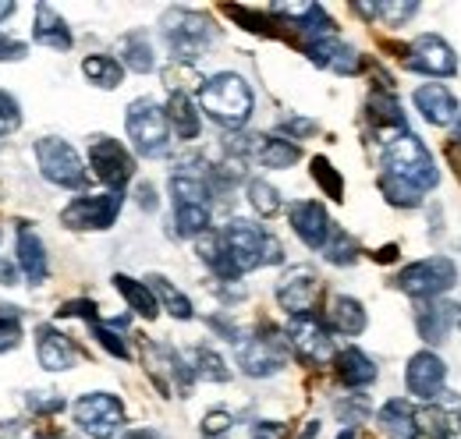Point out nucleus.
<instances>
[{
    "instance_id": "obj_1",
    "label": "nucleus",
    "mask_w": 461,
    "mask_h": 439,
    "mask_svg": "<svg viewBox=\"0 0 461 439\" xmlns=\"http://www.w3.org/2000/svg\"><path fill=\"white\" fill-rule=\"evenodd\" d=\"M252 107H256L252 85L238 71H221L199 85V110L210 121H217L221 128H234V131L245 128L252 117Z\"/></svg>"
},
{
    "instance_id": "obj_2",
    "label": "nucleus",
    "mask_w": 461,
    "mask_h": 439,
    "mask_svg": "<svg viewBox=\"0 0 461 439\" xmlns=\"http://www.w3.org/2000/svg\"><path fill=\"white\" fill-rule=\"evenodd\" d=\"M160 36L167 43L177 64H192L210 50V43L217 40V25L210 14L192 11V7H171L160 18Z\"/></svg>"
},
{
    "instance_id": "obj_3",
    "label": "nucleus",
    "mask_w": 461,
    "mask_h": 439,
    "mask_svg": "<svg viewBox=\"0 0 461 439\" xmlns=\"http://www.w3.org/2000/svg\"><path fill=\"white\" fill-rule=\"evenodd\" d=\"M224 241H228L230 259H234L241 276L249 270H259V266H281L285 263V245L267 227H259L256 220L234 217L224 227Z\"/></svg>"
},
{
    "instance_id": "obj_4",
    "label": "nucleus",
    "mask_w": 461,
    "mask_h": 439,
    "mask_svg": "<svg viewBox=\"0 0 461 439\" xmlns=\"http://www.w3.org/2000/svg\"><path fill=\"white\" fill-rule=\"evenodd\" d=\"M384 174H391V177H398L404 184L419 188L422 195L440 184V166L433 164L429 149H426L422 139L411 135V131H404L394 142L384 146Z\"/></svg>"
},
{
    "instance_id": "obj_5",
    "label": "nucleus",
    "mask_w": 461,
    "mask_h": 439,
    "mask_svg": "<svg viewBox=\"0 0 461 439\" xmlns=\"http://www.w3.org/2000/svg\"><path fill=\"white\" fill-rule=\"evenodd\" d=\"M234 347H238V369L249 380L277 376L288 365V336L274 327H259L252 336H241Z\"/></svg>"
},
{
    "instance_id": "obj_6",
    "label": "nucleus",
    "mask_w": 461,
    "mask_h": 439,
    "mask_svg": "<svg viewBox=\"0 0 461 439\" xmlns=\"http://www.w3.org/2000/svg\"><path fill=\"white\" fill-rule=\"evenodd\" d=\"M124 128H128V139H131L139 157H149V160L167 157V149H171V124H167V113H164V107L157 100H149V96L135 100L128 107V113H124Z\"/></svg>"
},
{
    "instance_id": "obj_7",
    "label": "nucleus",
    "mask_w": 461,
    "mask_h": 439,
    "mask_svg": "<svg viewBox=\"0 0 461 439\" xmlns=\"http://www.w3.org/2000/svg\"><path fill=\"white\" fill-rule=\"evenodd\" d=\"M394 283H398L402 294L415 298V301L444 298V294L458 283V266H455V259H447V255H429V259H419V263L404 266Z\"/></svg>"
},
{
    "instance_id": "obj_8",
    "label": "nucleus",
    "mask_w": 461,
    "mask_h": 439,
    "mask_svg": "<svg viewBox=\"0 0 461 439\" xmlns=\"http://www.w3.org/2000/svg\"><path fill=\"white\" fill-rule=\"evenodd\" d=\"M71 418L89 439H114L124 429V404L114 393L96 390L71 404Z\"/></svg>"
},
{
    "instance_id": "obj_9",
    "label": "nucleus",
    "mask_w": 461,
    "mask_h": 439,
    "mask_svg": "<svg viewBox=\"0 0 461 439\" xmlns=\"http://www.w3.org/2000/svg\"><path fill=\"white\" fill-rule=\"evenodd\" d=\"M32 153H36L40 174L50 184H58V188H82L86 184V164L71 142H64L58 135H47L32 146Z\"/></svg>"
},
{
    "instance_id": "obj_10",
    "label": "nucleus",
    "mask_w": 461,
    "mask_h": 439,
    "mask_svg": "<svg viewBox=\"0 0 461 439\" xmlns=\"http://www.w3.org/2000/svg\"><path fill=\"white\" fill-rule=\"evenodd\" d=\"M124 192H104V195H78L60 210V223L71 230H111L121 217Z\"/></svg>"
},
{
    "instance_id": "obj_11",
    "label": "nucleus",
    "mask_w": 461,
    "mask_h": 439,
    "mask_svg": "<svg viewBox=\"0 0 461 439\" xmlns=\"http://www.w3.org/2000/svg\"><path fill=\"white\" fill-rule=\"evenodd\" d=\"M285 336H288V347L302 358V362H309V365H330L334 362V329L327 327L316 312L312 316H298V319H291L288 329H285Z\"/></svg>"
},
{
    "instance_id": "obj_12",
    "label": "nucleus",
    "mask_w": 461,
    "mask_h": 439,
    "mask_svg": "<svg viewBox=\"0 0 461 439\" xmlns=\"http://www.w3.org/2000/svg\"><path fill=\"white\" fill-rule=\"evenodd\" d=\"M320 294H323L320 273H316L312 266H305V263L285 270V276L277 280V305L288 312L291 319L312 316L316 305H320Z\"/></svg>"
},
{
    "instance_id": "obj_13",
    "label": "nucleus",
    "mask_w": 461,
    "mask_h": 439,
    "mask_svg": "<svg viewBox=\"0 0 461 439\" xmlns=\"http://www.w3.org/2000/svg\"><path fill=\"white\" fill-rule=\"evenodd\" d=\"M89 166L96 181L107 184V192H124V184L135 177V157L111 135H96L89 146Z\"/></svg>"
},
{
    "instance_id": "obj_14",
    "label": "nucleus",
    "mask_w": 461,
    "mask_h": 439,
    "mask_svg": "<svg viewBox=\"0 0 461 439\" xmlns=\"http://www.w3.org/2000/svg\"><path fill=\"white\" fill-rule=\"evenodd\" d=\"M404 67L415 71V75H429V78H455L458 75V54L444 36L426 32L408 47Z\"/></svg>"
},
{
    "instance_id": "obj_15",
    "label": "nucleus",
    "mask_w": 461,
    "mask_h": 439,
    "mask_svg": "<svg viewBox=\"0 0 461 439\" xmlns=\"http://www.w3.org/2000/svg\"><path fill=\"white\" fill-rule=\"evenodd\" d=\"M444 380H447V365H444V358L437 354V351H415L411 358H408V369H404V386H408V393L415 397V400H422V404H433V400H440L444 397Z\"/></svg>"
},
{
    "instance_id": "obj_16",
    "label": "nucleus",
    "mask_w": 461,
    "mask_h": 439,
    "mask_svg": "<svg viewBox=\"0 0 461 439\" xmlns=\"http://www.w3.org/2000/svg\"><path fill=\"white\" fill-rule=\"evenodd\" d=\"M288 220H291V230L298 234V241H302V245H309V248H316V252H323V248H327L334 223H330V213L323 210V202L298 199V202H291Z\"/></svg>"
},
{
    "instance_id": "obj_17",
    "label": "nucleus",
    "mask_w": 461,
    "mask_h": 439,
    "mask_svg": "<svg viewBox=\"0 0 461 439\" xmlns=\"http://www.w3.org/2000/svg\"><path fill=\"white\" fill-rule=\"evenodd\" d=\"M305 54H309V60H312L316 67H327V71H334V75H358V71H362V54H358L351 43H345L338 32L305 43Z\"/></svg>"
},
{
    "instance_id": "obj_18",
    "label": "nucleus",
    "mask_w": 461,
    "mask_h": 439,
    "mask_svg": "<svg viewBox=\"0 0 461 439\" xmlns=\"http://www.w3.org/2000/svg\"><path fill=\"white\" fill-rule=\"evenodd\" d=\"M366 117H369V124L376 128V135H380L384 146L408 131V117H404L402 103L394 100L391 89H373V93H369V100H366Z\"/></svg>"
},
{
    "instance_id": "obj_19",
    "label": "nucleus",
    "mask_w": 461,
    "mask_h": 439,
    "mask_svg": "<svg viewBox=\"0 0 461 439\" xmlns=\"http://www.w3.org/2000/svg\"><path fill=\"white\" fill-rule=\"evenodd\" d=\"M455 323H458V305H451V301H444V298L415 301V329H419V336H422L429 347L444 344Z\"/></svg>"
},
{
    "instance_id": "obj_20",
    "label": "nucleus",
    "mask_w": 461,
    "mask_h": 439,
    "mask_svg": "<svg viewBox=\"0 0 461 439\" xmlns=\"http://www.w3.org/2000/svg\"><path fill=\"white\" fill-rule=\"evenodd\" d=\"M14 252H18V270L25 273V280L32 287H40L47 280V273H50V259H47V245H43L40 230H32L29 223H18Z\"/></svg>"
},
{
    "instance_id": "obj_21",
    "label": "nucleus",
    "mask_w": 461,
    "mask_h": 439,
    "mask_svg": "<svg viewBox=\"0 0 461 439\" xmlns=\"http://www.w3.org/2000/svg\"><path fill=\"white\" fill-rule=\"evenodd\" d=\"M411 100H415V110H419L433 128H447V124H455L461 117V107H458V100H455V93H451L447 85H440V82L419 85Z\"/></svg>"
},
{
    "instance_id": "obj_22",
    "label": "nucleus",
    "mask_w": 461,
    "mask_h": 439,
    "mask_svg": "<svg viewBox=\"0 0 461 439\" xmlns=\"http://www.w3.org/2000/svg\"><path fill=\"white\" fill-rule=\"evenodd\" d=\"M36 358L47 372H68L75 369L78 362V347L54 327H40L36 329Z\"/></svg>"
},
{
    "instance_id": "obj_23",
    "label": "nucleus",
    "mask_w": 461,
    "mask_h": 439,
    "mask_svg": "<svg viewBox=\"0 0 461 439\" xmlns=\"http://www.w3.org/2000/svg\"><path fill=\"white\" fill-rule=\"evenodd\" d=\"M195 252H199V259L210 266V273L217 276L221 283H238V280H241L234 259H230L228 241H224V230H213V227H210L206 234H199V237H195Z\"/></svg>"
},
{
    "instance_id": "obj_24",
    "label": "nucleus",
    "mask_w": 461,
    "mask_h": 439,
    "mask_svg": "<svg viewBox=\"0 0 461 439\" xmlns=\"http://www.w3.org/2000/svg\"><path fill=\"white\" fill-rule=\"evenodd\" d=\"M330 365H334L338 383L348 386V390H362V386L376 383V362L362 347H341Z\"/></svg>"
},
{
    "instance_id": "obj_25",
    "label": "nucleus",
    "mask_w": 461,
    "mask_h": 439,
    "mask_svg": "<svg viewBox=\"0 0 461 439\" xmlns=\"http://www.w3.org/2000/svg\"><path fill=\"white\" fill-rule=\"evenodd\" d=\"M32 40L40 47H50V50H71L75 47V36H71V25L58 14V7L50 4H40L36 7V22H32Z\"/></svg>"
},
{
    "instance_id": "obj_26",
    "label": "nucleus",
    "mask_w": 461,
    "mask_h": 439,
    "mask_svg": "<svg viewBox=\"0 0 461 439\" xmlns=\"http://www.w3.org/2000/svg\"><path fill=\"white\" fill-rule=\"evenodd\" d=\"M327 327L341 336H358L362 329L369 327V316H366V305L351 294H334L330 298V309H327Z\"/></svg>"
},
{
    "instance_id": "obj_27",
    "label": "nucleus",
    "mask_w": 461,
    "mask_h": 439,
    "mask_svg": "<svg viewBox=\"0 0 461 439\" xmlns=\"http://www.w3.org/2000/svg\"><path fill=\"white\" fill-rule=\"evenodd\" d=\"M164 113H167V124H171L174 139H181V142H195V139H199V131H203V117H199V107L192 103L188 93H171V100H167Z\"/></svg>"
},
{
    "instance_id": "obj_28",
    "label": "nucleus",
    "mask_w": 461,
    "mask_h": 439,
    "mask_svg": "<svg viewBox=\"0 0 461 439\" xmlns=\"http://www.w3.org/2000/svg\"><path fill=\"white\" fill-rule=\"evenodd\" d=\"M252 157L267 170H288L302 160V149L285 135H256V153Z\"/></svg>"
},
{
    "instance_id": "obj_29",
    "label": "nucleus",
    "mask_w": 461,
    "mask_h": 439,
    "mask_svg": "<svg viewBox=\"0 0 461 439\" xmlns=\"http://www.w3.org/2000/svg\"><path fill=\"white\" fill-rule=\"evenodd\" d=\"M415 418H419V411H415V404L404 400V397H391V400L380 408V429H384L391 439L415 436V429H419Z\"/></svg>"
},
{
    "instance_id": "obj_30",
    "label": "nucleus",
    "mask_w": 461,
    "mask_h": 439,
    "mask_svg": "<svg viewBox=\"0 0 461 439\" xmlns=\"http://www.w3.org/2000/svg\"><path fill=\"white\" fill-rule=\"evenodd\" d=\"M171 199H174V206H210L213 192H210V184H206V174H203V170H174Z\"/></svg>"
},
{
    "instance_id": "obj_31",
    "label": "nucleus",
    "mask_w": 461,
    "mask_h": 439,
    "mask_svg": "<svg viewBox=\"0 0 461 439\" xmlns=\"http://www.w3.org/2000/svg\"><path fill=\"white\" fill-rule=\"evenodd\" d=\"M114 287L117 294L131 305V312H139L142 319H157L160 316V305H157V294L149 291V283H142V280H135L128 273H114Z\"/></svg>"
},
{
    "instance_id": "obj_32",
    "label": "nucleus",
    "mask_w": 461,
    "mask_h": 439,
    "mask_svg": "<svg viewBox=\"0 0 461 439\" xmlns=\"http://www.w3.org/2000/svg\"><path fill=\"white\" fill-rule=\"evenodd\" d=\"M121 67H128L135 75H149L157 67V54H153V43L146 32H128L121 40Z\"/></svg>"
},
{
    "instance_id": "obj_33",
    "label": "nucleus",
    "mask_w": 461,
    "mask_h": 439,
    "mask_svg": "<svg viewBox=\"0 0 461 439\" xmlns=\"http://www.w3.org/2000/svg\"><path fill=\"white\" fill-rule=\"evenodd\" d=\"M185 362H188V369H192L195 380H206V383H228L230 380L228 362L213 347H192Z\"/></svg>"
},
{
    "instance_id": "obj_34",
    "label": "nucleus",
    "mask_w": 461,
    "mask_h": 439,
    "mask_svg": "<svg viewBox=\"0 0 461 439\" xmlns=\"http://www.w3.org/2000/svg\"><path fill=\"white\" fill-rule=\"evenodd\" d=\"M82 75L96 85V89H117L121 82H124V67H121V60L117 57H107V54H93L82 60Z\"/></svg>"
},
{
    "instance_id": "obj_35",
    "label": "nucleus",
    "mask_w": 461,
    "mask_h": 439,
    "mask_svg": "<svg viewBox=\"0 0 461 439\" xmlns=\"http://www.w3.org/2000/svg\"><path fill=\"white\" fill-rule=\"evenodd\" d=\"M149 291L157 294V305H160V309H167L174 319H192V316H195V309H192L188 294H181L167 276H160V273L149 276Z\"/></svg>"
},
{
    "instance_id": "obj_36",
    "label": "nucleus",
    "mask_w": 461,
    "mask_h": 439,
    "mask_svg": "<svg viewBox=\"0 0 461 439\" xmlns=\"http://www.w3.org/2000/svg\"><path fill=\"white\" fill-rule=\"evenodd\" d=\"M245 199H249V206L259 213V217H277L281 213V192L270 184V181H263V177H252L249 184H245Z\"/></svg>"
},
{
    "instance_id": "obj_37",
    "label": "nucleus",
    "mask_w": 461,
    "mask_h": 439,
    "mask_svg": "<svg viewBox=\"0 0 461 439\" xmlns=\"http://www.w3.org/2000/svg\"><path fill=\"white\" fill-rule=\"evenodd\" d=\"M210 206H174V234L177 237H199L210 230Z\"/></svg>"
},
{
    "instance_id": "obj_38",
    "label": "nucleus",
    "mask_w": 461,
    "mask_h": 439,
    "mask_svg": "<svg viewBox=\"0 0 461 439\" xmlns=\"http://www.w3.org/2000/svg\"><path fill=\"white\" fill-rule=\"evenodd\" d=\"M358 252H362V245L348 234L345 227H334V230H330V241H327V248H323V259L334 263V266H351V263L358 259Z\"/></svg>"
},
{
    "instance_id": "obj_39",
    "label": "nucleus",
    "mask_w": 461,
    "mask_h": 439,
    "mask_svg": "<svg viewBox=\"0 0 461 439\" xmlns=\"http://www.w3.org/2000/svg\"><path fill=\"white\" fill-rule=\"evenodd\" d=\"M380 192H384V199H387L391 206H398V210H415V206H422V192L411 188V184H404V181H398V177H391V174H380Z\"/></svg>"
},
{
    "instance_id": "obj_40",
    "label": "nucleus",
    "mask_w": 461,
    "mask_h": 439,
    "mask_svg": "<svg viewBox=\"0 0 461 439\" xmlns=\"http://www.w3.org/2000/svg\"><path fill=\"white\" fill-rule=\"evenodd\" d=\"M309 170H312V181H316L334 202L345 199V177L334 170V164H330L327 157H312V166H309Z\"/></svg>"
},
{
    "instance_id": "obj_41",
    "label": "nucleus",
    "mask_w": 461,
    "mask_h": 439,
    "mask_svg": "<svg viewBox=\"0 0 461 439\" xmlns=\"http://www.w3.org/2000/svg\"><path fill=\"white\" fill-rule=\"evenodd\" d=\"M380 7V14L376 18H384L391 29H402V25H408L422 7L415 4V0H384V4H376Z\"/></svg>"
},
{
    "instance_id": "obj_42",
    "label": "nucleus",
    "mask_w": 461,
    "mask_h": 439,
    "mask_svg": "<svg viewBox=\"0 0 461 439\" xmlns=\"http://www.w3.org/2000/svg\"><path fill=\"white\" fill-rule=\"evenodd\" d=\"M369 411H373V404H369V397L366 393H351L345 400H338L334 404V415L345 422V426H358V422H366L369 418Z\"/></svg>"
},
{
    "instance_id": "obj_43",
    "label": "nucleus",
    "mask_w": 461,
    "mask_h": 439,
    "mask_svg": "<svg viewBox=\"0 0 461 439\" xmlns=\"http://www.w3.org/2000/svg\"><path fill=\"white\" fill-rule=\"evenodd\" d=\"M18 128H22V107H18V100H14L11 93L0 89V146H4V139L14 135Z\"/></svg>"
},
{
    "instance_id": "obj_44",
    "label": "nucleus",
    "mask_w": 461,
    "mask_h": 439,
    "mask_svg": "<svg viewBox=\"0 0 461 439\" xmlns=\"http://www.w3.org/2000/svg\"><path fill=\"white\" fill-rule=\"evenodd\" d=\"M18 319H22V312H11V309L0 305V354L18 347V340H22V323Z\"/></svg>"
},
{
    "instance_id": "obj_45",
    "label": "nucleus",
    "mask_w": 461,
    "mask_h": 439,
    "mask_svg": "<svg viewBox=\"0 0 461 439\" xmlns=\"http://www.w3.org/2000/svg\"><path fill=\"white\" fill-rule=\"evenodd\" d=\"M89 329H93V336L100 340V347H104L107 354H114V358H128V354H131L128 344H124V336H121L111 323H107V327H104V323H93Z\"/></svg>"
},
{
    "instance_id": "obj_46",
    "label": "nucleus",
    "mask_w": 461,
    "mask_h": 439,
    "mask_svg": "<svg viewBox=\"0 0 461 439\" xmlns=\"http://www.w3.org/2000/svg\"><path fill=\"white\" fill-rule=\"evenodd\" d=\"M234 429V415L224 411V408H213V411H206V418H203V439H224Z\"/></svg>"
},
{
    "instance_id": "obj_47",
    "label": "nucleus",
    "mask_w": 461,
    "mask_h": 439,
    "mask_svg": "<svg viewBox=\"0 0 461 439\" xmlns=\"http://www.w3.org/2000/svg\"><path fill=\"white\" fill-rule=\"evenodd\" d=\"M60 319H86L89 327L93 323H100V309H96V301H89V298H75V301H64L58 309Z\"/></svg>"
},
{
    "instance_id": "obj_48",
    "label": "nucleus",
    "mask_w": 461,
    "mask_h": 439,
    "mask_svg": "<svg viewBox=\"0 0 461 439\" xmlns=\"http://www.w3.org/2000/svg\"><path fill=\"white\" fill-rule=\"evenodd\" d=\"M25 404H29V411H32V415L47 418V415H58L60 408H64V397H58L54 390H43V393H29V397H25Z\"/></svg>"
},
{
    "instance_id": "obj_49",
    "label": "nucleus",
    "mask_w": 461,
    "mask_h": 439,
    "mask_svg": "<svg viewBox=\"0 0 461 439\" xmlns=\"http://www.w3.org/2000/svg\"><path fill=\"white\" fill-rule=\"evenodd\" d=\"M320 131V124L316 121H309V117H285L281 121V135L285 139H309V135H316Z\"/></svg>"
},
{
    "instance_id": "obj_50",
    "label": "nucleus",
    "mask_w": 461,
    "mask_h": 439,
    "mask_svg": "<svg viewBox=\"0 0 461 439\" xmlns=\"http://www.w3.org/2000/svg\"><path fill=\"white\" fill-rule=\"evenodd\" d=\"M25 57H29V47H25L22 40L0 36V64H7V60H25Z\"/></svg>"
},
{
    "instance_id": "obj_51",
    "label": "nucleus",
    "mask_w": 461,
    "mask_h": 439,
    "mask_svg": "<svg viewBox=\"0 0 461 439\" xmlns=\"http://www.w3.org/2000/svg\"><path fill=\"white\" fill-rule=\"evenodd\" d=\"M285 436H288V429L281 422H256V429H252V439H285Z\"/></svg>"
},
{
    "instance_id": "obj_52",
    "label": "nucleus",
    "mask_w": 461,
    "mask_h": 439,
    "mask_svg": "<svg viewBox=\"0 0 461 439\" xmlns=\"http://www.w3.org/2000/svg\"><path fill=\"white\" fill-rule=\"evenodd\" d=\"M139 206H142L146 213H153V210L160 206V199H157V188H153L149 181H142V184H139Z\"/></svg>"
},
{
    "instance_id": "obj_53",
    "label": "nucleus",
    "mask_w": 461,
    "mask_h": 439,
    "mask_svg": "<svg viewBox=\"0 0 461 439\" xmlns=\"http://www.w3.org/2000/svg\"><path fill=\"white\" fill-rule=\"evenodd\" d=\"M0 283L4 287H14L18 283V266H11L7 259H0Z\"/></svg>"
},
{
    "instance_id": "obj_54",
    "label": "nucleus",
    "mask_w": 461,
    "mask_h": 439,
    "mask_svg": "<svg viewBox=\"0 0 461 439\" xmlns=\"http://www.w3.org/2000/svg\"><path fill=\"white\" fill-rule=\"evenodd\" d=\"M394 259H398V245H384L376 252V263H394Z\"/></svg>"
},
{
    "instance_id": "obj_55",
    "label": "nucleus",
    "mask_w": 461,
    "mask_h": 439,
    "mask_svg": "<svg viewBox=\"0 0 461 439\" xmlns=\"http://www.w3.org/2000/svg\"><path fill=\"white\" fill-rule=\"evenodd\" d=\"M121 439H160L153 429H131V433H124Z\"/></svg>"
},
{
    "instance_id": "obj_56",
    "label": "nucleus",
    "mask_w": 461,
    "mask_h": 439,
    "mask_svg": "<svg viewBox=\"0 0 461 439\" xmlns=\"http://www.w3.org/2000/svg\"><path fill=\"white\" fill-rule=\"evenodd\" d=\"M14 11H18V7H14L11 0H0V25H4V22H7V18L14 14Z\"/></svg>"
},
{
    "instance_id": "obj_57",
    "label": "nucleus",
    "mask_w": 461,
    "mask_h": 439,
    "mask_svg": "<svg viewBox=\"0 0 461 439\" xmlns=\"http://www.w3.org/2000/svg\"><path fill=\"white\" fill-rule=\"evenodd\" d=\"M411 439H451V436H440V433H426V429H415Z\"/></svg>"
},
{
    "instance_id": "obj_58",
    "label": "nucleus",
    "mask_w": 461,
    "mask_h": 439,
    "mask_svg": "<svg viewBox=\"0 0 461 439\" xmlns=\"http://www.w3.org/2000/svg\"><path fill=\"white\" fill-rule=\"evenodd\" d=\"M455 142H458V146H461V117H458V121H455Z\"/></svg>"
},
{
    "instance_id": "obj_59",
    "label": "nucleus",
    "mask_w": 461,
    "mask_h": 439,
    "mask_svg": "<svg viewBox=\"0 0 461 439\" xmlns=\"http://www.w3.org/2000/svg\"><path fill=\"white\" fill-rule=\"evenodd\" d=\"M458 327H461V305H458Z\"/></svg>"
}]
</instances>
